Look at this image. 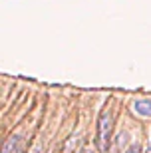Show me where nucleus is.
I'll return each mask as SVG.
<instances>
[{
	"mask_svg": "<svg viewBox=\"0 0 151 153\" xmlns=\"http://www.w3.org/2000/svg\"><path fill=\"white\" fill-rule=\"evenodd\" d=\"M112 129H113V115L109 109H106L100 115V121H97V147H100V151H107L109 149Z\"/></svg>",
	"mask_w": 151,
	"mask_h": 153,
	"instance_id": "1",
	"label": "nucleus"
},
{
	"mask_svg": "<svg viewBox=\"0 0 151 153\" xmlns=\"http://www.w3.org/2000/svg\"><path fill=\"white\" fill-rule=\"evenodd\" d=\"M26 149V141L22 135H12L4 141V145L0 147V153H24Z\"/></svg>",
	"mask_w": 151,
	"mask_h": 153,
	"instance_id": "2",
	"label": "nucleus"
},
{
	"mask_svg": "<svg viewBox=\"0 0 151 153\" xmlns=\"http://www.w3.org/2000/svg\"><path fill=\"white\" fill-rule=\"evenodd\" d=\"M131 109L139 117H151V100H135Z\"/></svg>",
	"mask_w": 151,
	"mask_h": 153,
	"instance_id": "3",
	"label": "nucleus"
},
{
	"mask_svg": "<svg viewBox=\"0 0 151 153\" xmlns=\"http://www.w3.org/2000/svg\"><path fill=\"white\" fill-rule=\"evenodd\" d=\"M127 153H141V145L139 143H133V145L127 149Z\"/></svg>",
	"mask_w": 151,
	"mask_h": 153,
	"instance_id": "4",
	"label": "nucleus"
},
{
	"mask_svg": "<svg viewBox=\"0 0 151 153\" xmlns=\"http://www.w3.org/2000/svg\"><path fill=\"white\" fill-rule=\"evenodd\" d=\"M147 153H151V139H149V145H147Z\"/></svg>",
	"mask_w": 151,
	"mask_h": 153,
	"instance_id": "5",
	"label": "nucleus"
},
{
	"mask_svg": "<svg viewBox=\"0 0 151 153\" xmlns=\"http://www.w3.org/2000/svg\"><path fill=\"white\" fill-rule=\"evenodd\" d=\"M88 153H90V151H88Z\"/></svg>",
	"mask_w": 151,
	"mask_h": 153,
	"instance_id": "6",
	"label": "nucleus"
}]
</instances>
